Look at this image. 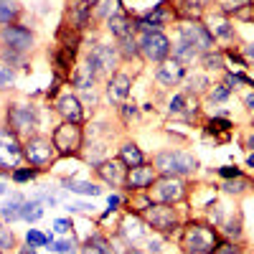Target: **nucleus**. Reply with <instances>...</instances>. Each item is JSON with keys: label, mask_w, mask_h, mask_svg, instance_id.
I'll return each mask as SVG.
<instances>
[{"label": "nucleus", "mask_w": 254, "mask_h": 254, "mask_svg": "<svg viewBox=\"0 0 254 254\" xmlns=\"http://www.w3.org/2000/svg\"><path fill=\"white\" fill-rule=\"evenodd\" d=\"M196 158L188 155V153H181V150H168V153H160L155 158V168L165 176H186V173H193L196 171Z\"/></svg>", "instance_id": "nucleus-1"}, {"label": "nucleus", "mask_w": 254, "mask_h": 254, "mask_svg": "<svg viewBox=\"0 0 254 254\" xmlns=\"http://www.w3.org/2000/svg\"><path fill=\"white\" fill-rule=\"evenodd\" d=\"M183 249L188 254H208V252H214L216 247V237H214V231L201 226V224H190L186 231H183Z\"/></svg>", "instance_id": "nucleus-2"}, {"label": "nucleus", "mask_w": 254, "mask_h": 254, "mask_svg": "<svg viewBox=\"0 0 254 254\" xmlns=\"http://www.w3.org/2000/svg\"><path fill=\"white\" fill-rule=\"evenodd\" d=\"M140 51L150 61H163L171 51V41H168L160 31H145L140 38Z\"/></svg>", "instance_id": "nucleus-3"}, {"label": "nucleus", "mask_w": 254, "mask_h": 254, "mask_svg": "<svg viewBox=\"0 0 254 254\" xmlns=\"http://www.w3.org/2000/svg\"><path fill=\"white\" fill-rule=\"evenodd\" d=\"M183 188H186V186H183L178 178L165 176L163 181L155 183V188H153V198L160 201V203H176V201L183 198Z\"/></svg>", "instance_id": "nucleus-4"}, {"label": "nucleus", "mask_w": 254, "mask_h": 254, "mask_svg": "<svg viewBox=\"0 0 254 254\" xmlns=\"http://www.w3.org/2000/svg\"><path fill=\"white\" fill-rule=\"evenodd\" d=\"M181 38L186 41L188 46L193 49H201V51H208L211 44H214V36H211V31L201 23H188L181 28Z\"/></svg>", "instance_id": "nucleus-5"}, {"label": "nucleus", "mask_w": 254, "mask_h": 254, "mask_svg": "<svg viewBox=\"0 0 254 254\" xmlns=\"http://www.w3.org/2000/svg\"><path fill=\"white\" fill-rule=\"evenodd\" d=\"M81 145V130L76 127V122H66L61 125L56 135H54V147H59L61 153H71Z\"/></svg>", "instance_id": "nucleus-6"}, {"label": "nucleus", "mask_w": 254, "mask_h": 254, "mask_svg": "<svg viewBox=\"0 0 254 254\" xmlns=\"http://www.w3.org/2000/svg\"><path fill=\"white\" fill-rule=\"evenodd\" d=\"M26 155L33 165H49L51 158H54V145L44 137H33L26 145Z\"/></svg>", "instance_id": "nucleus-7"}, {"label": "nucleus", "mask_w": 254, "mask_h": 254, "mask_svg": "<svg viewBox=\"0 0 254 254\" xmlns=\"http://www.w3.org/2000/svg\"><path fill=\"white\" fill-rule=\"evenodd\" d=\"M115 51H112V46H104V44H99V46H94L92 49V54H89V66L94 69V74H107V71H112V66H115Z\"/></svg>", "instance_id": "nucleus-8"}, {"label": "nucleus", "mask_w": 254, "mask_h": 254, "mask_svg": "<svg viewBox=\"0 0 254 254\" xmlns=\"http://www.w3.org/2000/svg\"><path fill=\"white\" fill-rule=\"evenodd\" d=\"M147 221H150L155 229H160V231H171L176 226V211L168 203L150 206V208H147Z\"/></svg>", "instance_id": "nucleus-9"}, {"label": "nucleus", "mask_w": 254, "mask_h": 254, "mask_svg": "<svg viewBox=\"0 0 254 254\" xmlns=\"http://www.w3.org/2000/svg\"><path fill=\"white\" fill-rule=\"evenodd\" d=\"M20 158V145H18V137L10 132V130H0V163L3 165H10Z\"/></svg>", "instance_id": "nucleus-10"}, {"label": "nucleus", "mask_w": 254, "mask_h": 254, "mask_svg": "<svg viewBox=\"0 0 254 254\" xmlns=\"http://www.w3.org/2000/svg\"><path fill=\"white\" fill-rule=\"evenodd\" d=\"M3 41H5L10 49H15V51H26V49H31V44H33V36H31L26 28L5 26V28H3Z\"/></svg>", "instance_id": "nucleus-11"}, {"label": "nucleus", "mask_w": 254, "mask_h": 254, "mask_svg": "<svg viewBox=\"0 0 254 254\" xmlns=\"http://www.w3.org/2000/svg\"><path fill=\"white\" fill-rule=\"evenodd\" d=\"M181 79H183V64L178 59L160 61V66H158V81L168 84V87H173V84H178Z\"/></svg>", "instance_id": "nucleus-12"}, {"label": "nucleus", "mask_w": 254, "mask_h": 254, "mask_svg": "<svg viewBox=\"0 0 254 254\" xmlns=\"http://www.w3.org/2000/svg\"><path fill=\"white\" fill-rule=\"evenodd\" d=\"M10 125L15 127L18 132H28V130H33V125H36V112L31 110V107H13L10 110Z\"/></svg>", "instance_id": "nucleus-13"}, {"label": "nucleus", "mask_w": 254, "mask_h": 254, "mask_svg": "<svg viewBox=\"0 0 254 254\" xmlns=\"http://www.w3.org/2000/svg\"><path fill=\"white\" fill-rule=\"evenodd\" d=\"M127 183L130 188H147L155 183V168L153 165H137L132 168V173L127 176Z\"/></svg>", "instance_id": "nucleus-14"}, {"label": "nucleus", "mask_w": 254, "mask_h": 254, "mask_svg": "<svg viewBox=\"0 0 254 254\" xmlns=\"http://www.w3.org/2000/svg\"><path fill=\"white\" fill-rule=\"evenodd\" d=\"M56 107H59V112L64 117H66V122H79L81 120V104H79V99L74 94H64Z\"/></svg>", "instance_id": "nucleus-15"}, {"label": "nucleus", "mask_w": 254, "mask_h": 254, "mask_svg": "<svg viewBox=\"0 0 254 254\" xmlns=\"http://www.w3.org/2000/svg\"><path fill=\"white\" fill-rule=\"evenodd\" d=\"M99 173H102V178L107 181V183H112V186H122L127 178H125V168H122V160H112V163H104L102 168H99Z\"/></svg>", "instance_id": "nucleus-16"}, {"label": "nucleus", "mask_w": 254, "mask_h": 254, "mask_svg": "<svg viewBox=\"0 0 254 254\" xmlns=\"http://www.w3.org/2000/svg\"><path fill=\"white\" fill-rule=\"evenodd\" d=\"M107 92H110V99H115V102H125L127 94H130V79H127L125 74H117V76L110 81Z\"/></svg>", "instance_id": "nucleus-17"}, {"label": "nucleus", "mask_w": 254, "mask_h": 254, "mask_svg": "<svg viewBox=\"0 0 254 254\" xmlns=\"http://www.w3.org/2000/svg\"><path fill=\"white\" fill-rule=\"evenodd\" d=\"M20 211H23V201L15 196V198L3 203V208H0V219L3 221H15V219H20Z\"/></svg>", "instance_id": "nucleus-18"}, {"label": "nucleus", "mask_w": 254, "mask_h": 254, "mask_svg": "<svg viewBox=\"0 0 254 254\" xmlns=\"http://www.w3.org/2000/svg\"><path fill=\"white\" fill-rule=\"evenodd\" d=\"M110 31H112L117 38L132 36V23H130V18H125V15H112V18H110Z\"/></svg>", "instance_id": "nucleus-19"}, {"label": "nucleus", "mask_w": 254, "mask_h": 254, "mask_svg": "<svg viewBox=\"0 0 254 254\" xmlns=\"http://www.w3.org/2000/svg\"><path fill=\"white\" fill-rule=\"evenodd\" d=\"M120 158H122L125 165H132V168L142 165V153H140V147H135V145H125L122 153H120Z\"/></svg>", "instance_id": "nucleus-20"}, {"label": "nucleus", "mask_w": 254, "mask_h": 254, "mask_svg": "<svg viewBox=\"0 0 254 254\" xmlns=\"http://www.w3.org/2000/svg\"><path fill=\"white\" fill-rule=\"evenodd\" d=\"M76 87L79 89H89L92 87V81H94V69L89 66V64H84V66H79V71H76Z\"/></svg>", "instance_id": "nucleus-21"}, {"label": "nucleus", "mask_w": 254, "mask_h": 254, "mask_svg": "<svg viewBox=\"0 0 254 254\" xmlns=\"http://www.w3.org/2000/svg\"><path fill=\"white\" fill-rule=\"evenodd\" d=\"M84 254H112V252H110V244L102 237H92L87 244H84Z\"/></svg>", "instance_id": "nucleus-22"}, {"label": "nucleus", "mask_w": 254, "mask_h": 254, "mask_svg": "<svg viewBox=\"0 0 254 254\" xmlns=\"http://www.w3.org/2000/svg\"><path fill=\"white\" fill-rule=\"evenodd\" d=\"M41 216H44V208H41V203H38V201H33V203H23L20 219H26V221H38Z\"/></svg>", "instance_id": "nucleus-23"}, {"label": "nucleus", "mask_w": 254, "mask_h": 254, "mask_svg": "<svg viewBox=\"0 0 254 254\" xmlns=\"http://www.w3.org/2000/svg\"><path fill=\"white\" fill-rule=\"evenodd\" d=\"M71 23L79 28V26H84V23H87V18H89V5L87 3H79V5H74L71 8Z\"/></svg>", "instance_id": "nucleus-24"}, {"label": "nucleus", "mask_w": 254, "mask_h": 254, "mask_svg": "<svg viewBox=\"0 0 254 254\" xmlns=\"http://www.w3.org/2000/svg\"><path fill=\"white\" fill-rule=\"evenodd\" d=\"M18 15V5L13 0H0V23H10Z\"/></svg>", "instance_id": "nucleus-25"}, {"label": "nucleus", "mask_w": 254, "mask_h": 254, "mask_svg": "<svg viewBox=\"0 0 254 254\" xmlns=\"http://www.w3.org/2000/svg\"><path fill=\"white\" fill-rule=\"evenodd\" d=\"M71 193H81V196H99V188L94 183H84V181H74L69 183Z\"/></svg>", "instance_id": "nucleus-26"}, {"label": "nucleus", "mask_w": 254, "mask_h": 254, "mask_svg": "<svg viewBox=\"0 0 254 254\" xmlns=\"http://www.w3.org/2000/svg\"><path fill=\"white\" fill-rule=\"evenodd\" d=\"M173 54H176V59L183 64V61H193V56H196V49H193V46H188L186 41H181V44L173 49Z\"/></svg>", "instance_id": "nucleus-27"}, {"label": "nucleus", "mask_w": 254, "mask_h": 254, "mask_svg": "<svg viewBox=\"0 0 254 254\" xmlns=\"http://www.w3.org/2000/svg\"><path fill=\"white\" fill-rule=\"evenodd\" d=\"M125 237H130V239H140V237H142V224H140V219H127V221H125Z\"/></svg>", "instance_id": "nucleus-28"}, {"label": "nucleus", "mask_w": 254, "mask_h": 254, "mask_svg": "<svg viewBox=\"0 0 254 254\" xmlns=\"http://www.w3.org/2000/svg\"><path fill=\"white\" fill-rule=\"evenodd\" d=\"M115 8H117V0H102L99 8H97V15L99 18H112Z\"/></svg>", "instance_id": "nucleus-29"}, {"label": "nucleus", "mask_w": 254, "mask_h": 254, "mask_svg": "<svg viewBox=\"0 0 254 254\" xmlns=\"http://www.w3.org/2000/svg\"><path fill=\"white\" fill-rule=\"evenodd\" d=\"M120 41H122V54H125L127 59L137 54V46H140V44H135L132 36H125V38H120Z\"/></svg>", "instance_id": "nucleus-30"}, {"label": "nucleus", "mask_w": 254, "mask_h": 254, "mask_svg": "<svg viewBox=\"0 0 254 254\" xmlns=\"http://www.w3.org/2000/svg\"><path fill=\"white\" fill-rule=\"evenodd\" d=\"M26 239H28V244H31V247H41V244H46V242H49V237H44V234H41V231H36V229H31V231H28Z\"/></svg>", "instance_id": "nucleus-31"}, {"label": "nucleus", "mask_w": 254, "mask_h": 254, "mask_svg": "<svg viewBox=\"0 0 254 254\" xmlns=\"http://www.w3.org/2000/svg\"><path fill=\"white\" fill-rule=\"evenodd\" d=\"M244 188H247V181H242V178H237V181H229V183L224 186V190H229V193H242Z\"/></svg>", "instance_id": "nucleus-32"}, {"label": "nucleus", "mask_w": 254, "mask_h": 254, "mask_svg": "<svg viewBox=\"0 0 254 254\" xmlns=\"http://www.w3.org/2000/svg\"><path fill=\"white\" fill-rule=\"evenodd\" d=\"M10 81H13V71L0 64V87H5V84H10Z\"/></svg>", "instance_id": "nucleus-33"}, {"label": "nucleus", "mask_w": 254, "mask_h": 254, "mask_svg": "<svg viewBox=\"0 0 254 254\" xmlns=\"http://www.w3.org/2000/svg\"><path fill=\"white\" fill-rule=\"evenodd\" d=\"M221 64H224V59L219 56V54H214V56H206V66H211V69H221Z\"/></svg>", "instance_id": "nucleus-34"}, {"label": "nucleus", "mask_w": 254, "mask_h": 254, "mask_svg": "<svg viewBox=\"0 0 254 254\" xmlns=\"http://www.w3.org/2000/svg\"><path fill=\"white\" fill-rule=\"evenodd\" d=\"M206 87H208V81H206L203 76H193V79H190V89L201 92V89H206Z\"/></svg>", "instance_id": "nucleus-35"}, {"label": "nucleus", "mask_w": 254, "mask_h": 254, "mask_svg": "<svg viewBox=\"0 0 254 254\" xmlns=\"http://www.w3.org/2000/svg\"><path fill=\"white\" fill-rule=\"evenodd\" d=\"M69 249H74L69 239H64V242H56V244H54V252H59V254H69Z\"/></svg>", "instance_id": "nucleus-36"}, {"label": "nucleus", "mask_w": 254, "mask_h": 254, "mask_svg": "<svg viewBox=\"0 0 254 254\" xmlns=\"http://www.w3.org/2000/svg\"><path fill=\"white\" fill-rule=\"evenodd\" d=\"M33 176H36V173L31 171V168H26V171H15V176H13V178H15L18 183H23V181H28V178H33Z\"/></svg>", "instance_id": "nucleus-37"}, {"label": "nucleus", "mask_w": 254, "mask_h": 254, "mask_svg": "<svg viewBox=\"0 0 254 254\" xmlns=\"http://www.w3.org/2000/svg\"><path fill=\"white\" fill-rule=\"evenodd\" d=\"M183 102H186L183 97H173L171 99V112H183Z\"/></svg>", "instance_id": "nucleus-38"}, {"label": "nucleus", "mask_w": 254, "mask_h": 254, "mask_svg": "<svg viewBox=\"0 0 254 254\" xmlns=\"http://www.w3.org/2000/svg\"><path fill=\"white\" fill-rule=\"evenodd\" d=\"M211 97H214V99H226L229 97V87H224V84H221V87L214 89V94H211Z\"/></svg>", "instance_id": "nucleus-39"}, {"label": "nucleus", "mask_w": 254, "mask_h": 254, "mask_svg": "<svg viewBox=\"0 0 254 254\" xmlns=\"http://www.w3.org/2000/svg\"><path fill=\"white\" fill-rule=\"evenodd\" d=\"M221 176L224 178H239L242 173H239V168H221Z\"/></svg>", "instance_id": "nucleus-40"}, {"label": "nucleus", "mask_w": 254, "mask_h": 254, "mask_svg": "<svg viewBox=\"0 0 254 254\" xmlns=\"http://www.w3.org/2000/svg\"><path fill=\"white\" fill-rule=\"evenodd\" d=\"M216 254H239L231 244H221V247H216Z\"/></svg>", "instance_id": "nucleus-41"}, {"label": "nucleus", "mask_w": 254, "mask_h": 254, "mask_svg": "<svg viewBox=\"0 0 254 254\" xmlns=\"http://www.w3.org/2000/svg\"><path fill=\"white\" fill-rule=\"evenodd\" d=\"M216 33H219V36H224V38H229V36H231L229 23H219V26H216Z\"/></svg>", "instance_id": "nucleus-42"}, {"label": "nucleus", "mask_w": 254, "mask_h": 254, "mask_svg": "<svg viewBox=\"0 0 254 254\" xmlns=\"http://www.w3.org/2000/svg\"><path fill=\"white\" fill-rule=\"evenodd\" d=\"M54 226H56V231H59V234H64V231L69 229V221H64V219H59V221H56Z\"/></svg>", "instance_id": "nucleus-43"}, {"label": "nucleus", "mask_w": 254, "mask_h": 254, "mask_svg": "<svg viewBox=\"0 0 254 254\" xmlns=\"http://www.w3.org/2000/svg\"><path fill=\"white\" fill-rule=\"evenodd\" d=\"M13 244V237H8V234H0V247H10Z\"/></svg>", "instance_id": "nucleus-44"}, {"label": "nucleus", "mask_w": 254, "mask_h": 254, "mask_svg": "<svg viewBox=\"0 0 254 254\" xmlns=\"http://www.w3.org/2000/svg\"><path fill=\"white\" fill-rule=\"evenodd\" d=\"M244 104H247L249 110H254V94H247V97H244Z\"/></svg>", "instance_id": "nucleus-45"}, {"label": "nucleus", "mask_w": 254, "mask_h": 254, "mask_svg": "<svg viewBox=\"0 0 254 254\" xmlns=\"http://www.w3.org/2000/svg\"><path fill=\"white\" fill-rule=\"evenodd\" d=\"M117 203H120V198H117V196H110V208H115Z\"/></svg>", "instance_id": "nucleus-46"}, {"label": "nucleus", "mask_w": 254, "mask_h": 254, "mask_svg": "<svg viewBox=\"0 0 254 254\" xmlns=\"http://www.w3.org/2000/svg\"><path fill=\"white\" fill-rule=\"evenodd\" d=\"M244 54H247L249 59H254V46H247V51H244Z\"/></svg>", "instance_id": "nucleus-47"}, {"label": "nucleus", "mask_w": 254, "mask_h": 254, "mask_svg": "<svg viewBox=\"0 0 254 254\" xmlns=\"http://www.w3.org/2000/svg\"><path fill=\"white\" fill-rule=\"evenodd\" d=\"M247 163H249V165H252V168H254V153H252V155H249V158H247Z\"/></svg>", "instance_id": "nucleus-48"}, {"label": "nucleus", "mask_w": 254, "mask_h": 254, "mask_svg": "<svg viewBox=\"0 0 254 254\" xmlns=\"http://www.w3.org/2000/svg\"><path fill=\"white\" fill-rule=\"evenodd\" d=\"M249 147H252V150H254V135L249 137Z\"/></svg>", "instance_id": "nucleus-49"}, {"label": "nucleus", "mask_w": 254, "mask_h": 254, "mask_svg": "<svg viewBox=\"0 0 254 254\" xmlns=\"http://www.w3.org/2000/svg\"><path fill=\"white\" fill-rule=\"evenodd\" d=\"M23 254H36V249H26V252H23Z\"/></svg>", "instance_id": "nucleus-50"}, {"label": "nucleus", "mask_w": 254, "mask_h": 254, "mask_svg": "<svg viewBox=\"0 0 254 254\" xmlns=\"http://www.w3.org/2000/svg\"><path fill=\"white\" fill-rule=\"evenodd\" d=\"M234 3H239V5H242V3H247V0H234Z\"/></svg>", "instance_id": "nucleus-51"}, {"label": "nucleus", "mask_w": 254, "mask_h": 254, "mask_svg": "<svg viewBox=\"0 0 254 254\" xmlns=\"http://www.w3.org/2000/svg\"><path fill=\"white\" fill-rule=\"evenodd\" d=\"M130 254H145V252H130Z\"/></svg>", "instance_id": "nucleus-52"}, {"label": "nucleus", "mask_w": 254, "mask_h": 254, "mask_svg": "<svg viewBox=\"0 0 254 254\" xmlns=\"http://www.w3.org/2000/svg\"><path fill=\"white\" fill-rule=\"evenodd\" d=\"M87 3H94V0H87Z\"/></svg>", "instance_id": "nucleus-53"}]
</instances>
